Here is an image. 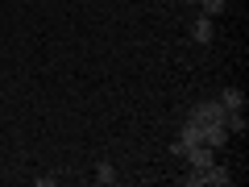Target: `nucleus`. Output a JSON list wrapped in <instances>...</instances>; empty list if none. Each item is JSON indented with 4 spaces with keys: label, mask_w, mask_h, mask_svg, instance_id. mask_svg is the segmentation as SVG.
Here are the masks:
<instances>
[{
    "label": "nucleus",
    "mask_w": 249,
    "mask_h": 187,
    "mask_svg": "<svg viewBox=\"0 0 249 187\" xmlns=\"http://www.w3.org/2000/svg\"><path fill=\"white\" fill-rule=\"evenodd\" d=\"M34 183H37V187H54L58 179H54V175H34Z\"/></svg>",
    "instance_id": "11"
},
{
    "label": "nucleus",
    "mask_w": 249,
    "mask_h": 187,
    "mask_svg": "<svg viewBox=\"0 0 249 187\" xmlns=\"http://www.w3.org/2000/svg\"><path fill=\"white\" fill-rule=\"evenodd\" d=\"M208 183H212V187H229L232 183L229 167H216V162H212V167H208Z\"/></svg>",
    "instance_id": "9"
},
{
    "label": "nucleus",
    "mask_w": 249,
    "mask_h": 187,
    "mask_svg": "<svg viewBox=\"0 0 249 187\" xmlns=\"http://www.w3.org/2000/svg\"><path fill=\"white\" fill-rule=\"evenodd\" d=\"M183 158H187V167H212V162H216V150L199 142V146H187Z\"/></svg>",
    "instance_id": "2"
},
{
    "label": "nucleus",
    "mask_w": 249,
    "mask_h": 187,
    "mask_svg": "<svg viewBox=\"0 0 249 187\" xmlns=\"http://www.w3.org/2000/svg\"><path fill=\"white\" fill-rule=\"evenodd\" d=\"M178 142H183V146H199V142H204V125L187 121V125H183V133H178Z\"/></svg>",
    "instance_id": "6"
},
{
    "label": "nucleus",
    "mask_w": 249,
    "mask_h": 187,
    "mask_svg": "<svg viewBox=\"0 0 249 187\" xmlns=\"http://www.w3.org/2000/svg\"><path fill=\"white\" fill-rule=\"evenodd\" d=\"M191 37H196L199 46H208V42H216V29H212V17H199L196 25H191Z\"/></svg>",
    "instance_id": "5"
},
{
    "label": "nucleus",
    "mask_w": 249,
    "mask_h": 187,
    "mask_svg": "<svg viewBox=\"0 0 249 187\" xmlns=\"http://www.w3.org/2000/svg\"><path fill=\"white\" fill-rule=\"evenodd\" d=\"M199 9H204V17H216V13H224V0H199Z\"/></svg>",
    "instance_id": "10"
},
{
    "label": "nucleus",
    "mask_w": 249,
    "mask_h": 187,
    "mask_svg": "<svg viewBox=\"0 0 249 187\" xmlns=\"http://www.w3.org/2000/svg\"><path fill=\"white\" fill-rule=\"evenodd\" d=\"M220 125L229 129V137H232V133H241V137H245V129H249V125H245V112H241V108H229Z\"/></svg>",
    "instance_id": "4"
},
{
    "label": "nucleus",
    "mask_w": 249,
    "mask_h": 187,
    "mask_svg": "<svg viewBox=\"0 0 249 187\" xmlns=\"http://www.w3.org/2000/svg\"><path fill=\"white\" fill-rule=\"evenodd\" d=\"M224 112H229V108H224L220 100H208V104H196V108H191V116H187V121L208 125V121H224Z\"/></svg>",
    "instance_id": "1"
},
{
    "label": "nucleus",
    "mask_w": 249,
    "mask_h": 187,
    "mask_svg": "<svg viewBox=\"0 0 249 187\" xmlns=\"http://www.w3.org/2000/svg\"><path fill=\"white\" fill-rule=\"evenodd\" d=\"M187 4H199V0H187Z\"/></svg>",
    "instance_id": "12"
},
{
    "label": "nucleus",
    "mask_w": 249,
    "mask_h": 187,
    "mask_svg": "<svg viewBox=\"0 0 249 187\" xmlns=\"http://www.w3.org/2000/svg\"><path fill=\"white\" fill-rule=\"evenodd\" d=\"M91 179H96L100 187H112V183H116L121 175H116V167H112V162H100V167H96V175H91Z\"/></svg>",
    "instance_id": "7"
},
{
    "label": "nucleus",
    "mask_w": 249,
    "mask_h": 187,
    "mask_svg": "<svg viewBox=\"0 0 249 187\" xmlns=\"http://www.w3.org/2000/svg\"><path fill=\"white\" fill-rule=\"evenodd\" d=\"M220 104L224 108H245V92H241V88H224L220 92Z\"/></svg>",
    "instance_id": "8"
},
{
    "label": "nucleus",
    "mask_w": 249,
    "mask_h": 187,
    "mask_svg": "<svg viewBox=\"0 0 249 187\" xmlns=\"http://www.w3.org/2000/svg\"><path fill=\"white\" fill-rule=\"evenodd\" d=\"M204 146H212V150L229 146V129H224L220 121H208V125H204Z\"/></svg>",
    "instance_id": "3"
}]
</instances>
